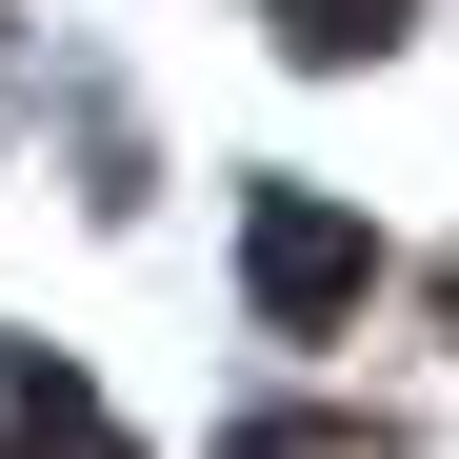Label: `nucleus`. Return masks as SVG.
<instances>
[{
  "instance_id": "nucleus-3",
  "label": "nucleus",
  "mask_w": 459,
  "mask_h": 459,
  "mask_svg": "<svg viewBox=\"0 0 459 459\" xmlns=\"http://www.w3.org/2000/svg\"><path fill=\"white\" fill-rule=\"evenodd\" d=\"M260 21H280V60H379L400 0H260Z\"/></svg>"
},
{
  "instance_id": "nucleus-2",
  "label": "nucleus",
  "mask_w": 459,
  "mask_h": 459,
  "mask_svg": "<svg viewBox=\"0 0 459 459\" xmlns=\"http://www.w3.org/2000/svg\"><path fill=\"white\" fill-rule=\"evenodd\" d=\"M0 459H140V439L100 420V379H81V359L0 340Z\"/></svg>"
},
{
  "instance_id": "nucleus-1",
  "label": "nucleus",
  "mask_w": 459,
  "mask_h": 459,
  "mask_svg": "<svg viewBox=\"0 0 459 459\" xmlns=\"http://www.w3.org/2000/svg\"><path fill=\"white\" fill-rule=\"evenodd\" d=\"M240 299H260L280 340H320V320H359V299H379V240H359L340 200L260 180V200H240Z\"/></svg>"
}]
</instances>
